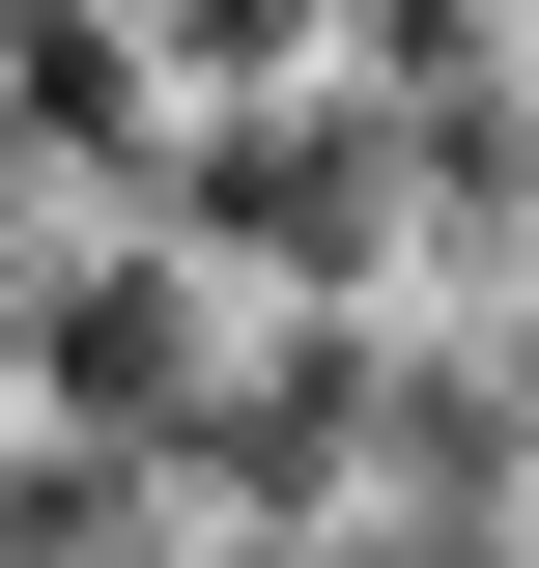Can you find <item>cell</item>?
Wrapping results in <instances>:
<instances>
[{
  "mask_svg": "<svg viewBox=\"0 0 539 568\" xmlns=\"http://www.w3.org/2000/svg\"><path fill=\"white\" fill-rule=\"evenodd\" d=\"M369 171H398V142H369V114H227L200 142V227H227V256H256V284H369Z\"/></svg>",
  "mask_w": 539,
  "mask_h": 568,
  "instance_id": "6da1fadb",
  "label": "cell"
}]
</instances>
